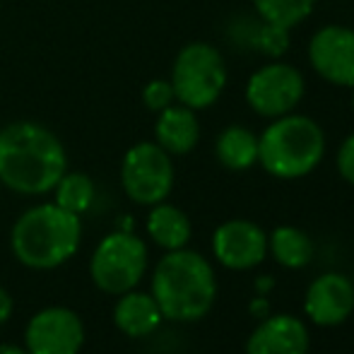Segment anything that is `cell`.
<instances>
[{"label": "cell", "mask_w": 354, "mask_h": 354, "mask_svg": "<svg viewBox=\"0 0 354 354\" xmlns=\"http://www.w3.org/2000/svg\"><path fill=\"white\" fill-rule=\"evenodd\" d=\"M68 171L61 138L37 121H12L0 128V186L37 198L56 188Z\"/></svg>", "instance_id": "cell-1"}, {"label": "cell", "mask_w": 354, "mask_h": 354, "mask_svg": "<svg viewBox=\"0 0 354 354\" xmlns=\"http://www.w3.org/2000/svg\"><path fill=\"white\" fill-rule=\"evenodd\" d=\"M335 167H337V174L345 183L354 186V133L342 140V145L337 147V154H335Z\"/></svg>", "instance_id": "cell-23"}, {"label": "cell", "mask_w": 354, "mask_h": 354, "mask_svg": "<svg viewBox=\"0 0 354 354\" xmlns=\"http://www.w3.org/2000/svg\"><path fill=\"white\" fill-rule=\"evenodd\" d=\"M142 102H145V106L154 113L171 106V104L176 102V94H174L171 82H169V80H152V82H147L142 89Z\"/></svg>", "instance_id": "cell-22"}, {"label": "cell", "mask_w": 354, "mask_h": 354, "mask_svg": "<svg viewBox=\"0 0 354 354\" xmlns=\"http://www.w3.org/2000/svg\"><path fill=\"white\" fill-rule=\"evenodd\" d=\"M214 157L229 171H248L258 164V136L246 126H227L214 140Z\"/></svg>", "instance_id": "cell-17"}, {"label": "cell", "mask_w": 354, "mask_h": 354, "mask_svg": "<svg viewBox=\"0 0 354 354\" xmlns=\"http://www.w3.org/2000/svg\"><path fill=\"white\" fill-rule=\"evenodd\" d=\"M272 289H275V277L272 275H261L256 280V294H261V297H268Z\"/></svg>", "instance_id": "cell-26"}, {"label": "cell", "mask_w": 354, "mask_h": 354, "mask_svg": "<svg viewBox=\"0 0 354 354\" xmlns=\"http://www.w3.org/2000/svg\"><path fill=\"white\" fill-rule=\"evenodd\" d=\"M84 347V323L68 306H46L24 328V350L29 354H80Z\"/></svg>", "instance_id": "cell-9"}, {"label": "cell", "mask_w": 354, "mask_h": 354, "mask_svg": "<svg viewBox=\"0 0 354 354\" xmlns=\"http://www.w3.org/2000/svg\"><path fill=\"white\" fill-rule=\"evenodd\" d=\"M234 39L241 41L246 48H253V51L275 61V58H282L292 46V29L270 24L256 15V19H246L241 24V34L239 37L234 34Z\"/></svg>", "instance_id": "cell-19"}, {"label": "cell", "mask_w": 354, "mask_h": 354, "mask_svg": "<svg viewBox=\"0 0 354 354\" xmlns=\"http://www.w3.org/2000/svg\"><path fill=\"white\" fill-rule=\"evenodd\" d=\"M311 337L301 318L292 313H270L246 340V354H308Z\"/></svg>", "instance_id": "cell-13"}, {"label": "cell", "mask_w": 354, "mask_h": 354, "mask_svg": "<svg viewBox=\"0 0 354 354\" xmlns=\"http://www.w3.org/2000/svg\"><path fill=\"white\" fill-rule=\"evenodd\" d=\"M0 354H29L22 345H12V342H3L0 345Z\"/></svg>", "instance_id": "cell-27"}, {"label": "cell", "mask_w": 354, "mask_h": 354, "mask_svg": "<svg viewBox=\"0 0 354 354\" xmlns=\"http://www.w3.org/2000/svg\"><path fill=\"white\" fill-rule=\"evenodd\" d=\"M15 313V301L12 297H10V292L5 287H0V326H5V323L12 318Z\"/></svg>", "instance_id": "cell-24"}, {"label": "cell", "mask_w": 354, "mask_h": 354, "mask_svg": "<svg viewBox=\"0 0 354 354\" xmlns=\"http://www.w3.org/2000/svg\"><path fill=\"white\" fill-rule=\"evenodd\" d=\"M176 181L174 157L157 142H136L121 162L123 193L138 205H157L167 201Z\"/></svg>", "instance_id": "cell-7"}, {"label": "cell", "mask_w": 354, "mask_h": 354, "mask_svg": "<svg viewBox=\"0 0 354 354\" xmlns=\"http://www.w3.org/2000/svg\"><path fill=\"white\" fill-rule=\"evenodd\" d=\"M118 229H121V232H133V217H121V222H118Z\"/></svg>", "instance_id": "cell-28"}, {"label": "cell", "mask_w": 354, "mask_h": 354, "mask_svg": "<svg viewBox=\"0 0 354 354\" xmlns=\"http://www.w3.org/2000/svg\"><path fill=\"white\" fill-rule=\"evenodd\" d=\"M304 313L321 328H337L354 313V282L342 272H323L306 287Z\"/></svg>", "instance_id": "cell-12"}, {"label": "cell", "mask_w": 354, "mask_h": 354, "mask_svg": "<svg viewBox=\"0 0 354 354\" xmlns=\"http://www.w3.org/2000/svg\"><path fill=\"white\" fill-rule=\"evenodd\" d=\"M145 227H147V236L152 239V243H157L162 251L186 248L193 236V224L188 214L167 201L149 207Z\"/></svg>", "instance_id": "cell-16"}, {"label": "cell", "mask_w": 354, "mask_h": 354, "mask_svg": "<svg viewBox=\"0 0 354 354\" xmlns=\"http://www.w3.org/2000/svg\"><path fill=\"white\" fill-rule=\"evenodd\" d=\"M154 142L171 157H183L193 152L196 145L201 142V121L196 111L178 102L159 111L157 123H154Z\"/></svg>", "instance_id": "cell-14"}, {"label": "cell", "mask_w": 354, "mask_h": 354, "mask_svg": "<svg viewBox=\"0 0 354 354\" xmlns=\"http://www.w3.org/2000/svg\"><path fill=\"white\" fill-rule=\"evenodd\" d=\"M149 294L164 321L196 323L205 318L217 299V275L212 263L191 248L167 251L152 272Z\"/></svg>", "instance_id": "cell-2"}, {"label": "cell", "mask_w": 354, "mask_h": 354, "mask_svg": "<svg viewBox=\"0 0 354 354\" xmlns=\"http://www.w3.org/2000/svg\"><path fill=\"white\" fill-rule=\"evenodd\" d=\"M326 157V131L306 113L272 118L258 136V164L280 181H297L316 171Z\"/></svg>", "instance_id": "cell-4"}, {"label": "cell", "mask_w": 354, "mask_h": 354, "mask_svg": "<svg viewBox=\"0 0 354 354\" xmlns=\"http://www.w3.org/2000/svg\"><path fill=\"white\" fill-rule=\"evenodd\" d=\"M313 73L333 87H354V29L326 24L316 29L306 48Z\"/></svg>", "instance_id": "cell-10"}, {"label": "cell", "mask_w": 354, "mask_h": 354, "mask_svg": "<svg viewBox=\"0 0 354 354\" xmlns=\"http://www.w3.org/2000/svg\"><path fill=\"white\" fill-rule=\"evenodd\" d=\"M227 63L219 48L205 41H191L176 53L171 66V82L176 102L193 111L210 109L227 87Z\"/></svg>", "instance_id": "cell-5"}, {"label": "cell", "mask_w": 354, "mask_h": 354, "mask_svg": "<svg viewBox=\"0 0 354 354\" xmlns=\"http://www.w3.org/2000/svg\"><path fill=\"white\" fill-rule=\"evenodd\" d=\"M268 253H272V258L287 270H301L313 261L316 248L306 232L292 224H282L268 234Z\"/></svg>", "instance_id": "cell-18"}, {"label": "cell", "mask_w": 354, "mask_h": 354, "mask_svg": "<svg viewBox=\"0 0 354 354\" xmlns=\"http://www.w3.org/2000/svg\"><path fill=\"white\" fill-rule=\"evenodd\" d=\"M304 94H306V80L301 71L280 58L256 68L243 89L248 109L268 121L297 111Z\"/></svg>", "instance_id": "cell-8"}, {"label": "cell", "mask_w": 354, "mask_h": 354, "mask_svg": "<svg viewBox=\"0 0 354 354\" xmlns=\"http://www.w3.org/2000/svg\"><path fill=\"white\" fill-rule=\"evenodd\" d=\"M352 111H354V87H352Z\"/></svg>", "instance_id": "cell-29"}, {"label": "cell", "mask_w": 354, "mask_h": 354, "mask_svg": "<svg viewBox=\"0 0 354 354\" xmlns=\"http://www.w3.org/2000/svg\"><path fill=\"white\" fill-rule=\"evenodd\" d=\"M164 316L159 311L157 301L149 292L131 289L118 294V301L113 306V326L128 337H147L162 326Z\"/></svg>", "instance_id": "cell-15"}, {"label": "cell", "mask_w": 354, "mask_h": 354, "mask_svg": "<svg viewBox=\"0 0 354 354\" xmlns=\"http://www.w3.org/2000/svg\"><path fill=\"white\" fill-rule=\"evenodd\" d=\"M352 316H354V313H352Z\"/></svg>", "instance_id": "cell-30"}, {"label": "cell", "mask_w": 354, "mask_h": 354, "mask_svg": "<svg viewBox=\"0 0 354 354\" xmlns=\"http://www.w3.org/2000/svg\"><path fill=\"white\" fill-rule=\"evenodd\" d=\"M212 253L227 270H253L268 256V234L251 219H227L214 229Z\"/></svg>", "instance_id": "cell-11"}, {"label": "cell", "mask_w": 354, "mask_h": 354, "mask_svg": "<svg viewBox=\"0 0 354 354\" xmlns=\"http://www.w3.org/2000/svg\"><path fill=\"white\" fill-rule=\"evenodd\" d=\"M248 313H251L256 321H263L266 316H270V301H268V297H261V294H258V297L251 301V306H248Z\"/></svg>", "instance_id": "cell-25"}, {"label": "cell", "mask_w": 354, "mask_h": 354, "mask_svg": "<svg viewBox=\"0 0 354 354\" xmlns=\"http://www.w3.org/2000/svg\"><path fill=\"white\" fill-rule=\"evenodd\" d=\"M253 10L266 22L294 29L311 17L316 10V0H253Z\"/></svg>", "instance_id": "cell-21"}, {"label": "cell", "mask_w": 354, "mask_h": 354, "mask_svg": "<svg viewBox=\"0 0 354 354\" xmlns=\"http://www.w3.org/2000/svg\"><path fill=\"white\" fill-rule=\"evenodd\" d=\"M82 222L56 203L24 210L10 229V248L17 263L29 270H56L77 253Z\"/></svg>", "instance_id": "cell-3"}, {"label": "cell", "mask_w": 354, "mask_h": 354, "mask_svg": "<svg viewBox=\"0 0 354 354\" xmlns=\"http://www.w3.org/2000/svg\"><path fill=\"white\" fill-rule=\"evenodd\" d=\"M51 193H53V203H56V205L77 214V217L89 212V207L97 201V186H94L92 178L82 171H66Z\"/></svg>", "instance_id": "cell-20"}, {"label": "cell", "mask_w": 354, "mask_h": 354, "mask_svg": "<svg viewBox=\"0 0 354 354\" xmlns=\"http://www.w3.org/2000/svg\"><path fill=\"white\" fill-rule=\"evenodd\" d=\"M147 263V243L136 232L116 229V232L106 234L94 248L92 258H89V277L99 292L118 297L142 282Z\"/></svg>", "instance_id": "cell-6"}]
</instances>
